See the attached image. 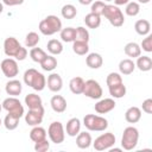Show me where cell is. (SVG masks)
Listing matches in <instances>:
<instances>
[{
  "label": "cell",
  "instance_id": "f5cc1de1",
  "mask_svg": "<svg viewBox=\"0 0 152 152\" xmlns=\"http://www.w3.org/2000/svg\"><path fill=\"white\" fill-rule=\"evenodd\" d=\"M1 125H2V121H1V119H0V126H1Z\"/></svg>",
  "mask_w": 152,
  "mask_h": 152
},
{
  "label": "cell",
  "instance_id": "30bf717a",
  "mask_svg": "<svg viewBox=\"0 0 152 152\" xmlns=\"http://www.w3.org/2000/svg\"><path fill=\"white\" fill-rule=\"evenodd\" d=\"M0 69H1L2 74L8 78H14L19 72V66H18L17 59H13L12 57L5 58L0 64Z\"/></svg>",
  "mask_w": 152,
  "mask_h": 152
},
{
  "label": "cell",
  "instance_id": "7dc6e473",
  "mask_svg": "<svg viewBox=\"0 0 152 152\" xmlns=\"http://www.w3.org/2000/svg\"><path fill=\"white\" fill-rule=\"evenodd\" d=\"M129 2V0H114L115 6H121V5H127Z\"/></svg>",
  "mask_w": 152,
  "mask_h": 152
},
{
  "label": "cell",
  "instance_id": "e575fe53",
  "mask_svg": "<svg viewBox=\"0 0 152 152\" xmlns=\"http://www.w3.org/2000/svg\"><path fill=\"white\" fill-rule=\"evenodd\" d=\"M61 14H62V17L64 19H74L76 17V14H77V10H76V7L74 5L66 4V5H64L62 7Z\"/></svg>",
  "mask_w": 152,
  "mask_h": 152
},
{
  "label": "cell",
  "instance_id": "7402d4cb",
  "mask_svg": "<svg viewBox=\"0 0 152 152\" xmlns=\"http://www.w3.org/2000/svg\"><path fill=\"white\" fill-rule=\"evenodd\" d=\"M124 51L125 53L128 56V57H132V58H137L141 55V48L138 43L135 42H129L125 45L124 48Z\"/></svg>",
  "mask_w": 152,
  "mask_h": 152
},
{
  "label": "cell",
  "instance_id": "6da1fadb",
  "mask_svg": "<svg viewBox=\"0 0 152 152\" xmlns=\"http://www.w3.org/2000/svg\"><path fill=\"white\" fill-rule=\"evenodd\" d=\"M24 83L31 88H33L34 90L37 91H42L45 86H46V78L45 76L39 72L38 70L31 68V69H27L25 72H24Z\"/></svg>",
  "mask_w": 152,
  "mask_h": 152
},
{
  "label": "cell",
  "instance_id": "8992f818",
  "mask_svg": "<svg viewBox=\"0 0 152 152\" xmlns=\"http://www.w3.org/2000/svg\"><path fill=\"white\" fill-rule=\"evenodd\" d=\"M48 135H49L51 142H53L56 145L62 144L65 139V129H64L63 124L59 121L51 122L48 128Z\"/></svg>",
  "mask_w": 152,
  "mask_h": 152
},
{
  "label": "cell",
  "instance_id": "d590c367",
  "mask_svg": "<svg viewBox=\"0 0 152 152\" xmlns=\"http://www.w3.org/2000/svg\"><path fill=\"white\" fill-rule=\"evenodd\" d=\"M48 56V53L43 50V49H40V48H32L31 49V51H30V57H31V59L33 61V62H36V63H39L40 64V62L45 58Z\"/></svg>",
  "mask_w": 152,
  "mask_h": 152
},
{
  "label": "cell",
  "instance_id": "1f68e13d",
  "mask_svg": "<svg viewBox=\"0 0 152 152\" xmlns=\"http://www.w3.org/2000/svg\"><path fill=\"white\" fill-rule=\"evenodd\" d=\"M84 23L89 28H97L101 25V17L90 12L84 17Z\"/></svg>",
  "mask_w": 152,
  "mask_h": 152
},
{
  "label": "cell",
  "instance_id": "e0dca14e",
  "mask_svg": "<svg viewBox=\"0 0 152 152\" xmlns=\"http://www.w3.org/2000/svg\"><path fill=\"white\" fill-rule=\"evenodd\" d=\"M86 64L90 69H99L103 64V58L100 53L91 52V53H88V56L86 57Z\"/></svg>",
  "mask_w": 152,
  "mask_h": 152
},
{
  "label": "cell",
  "instance_id": "816d5d0a",
  "mask_svg": "<svg viewBox=\"0 0 152 152\" xmlns=\"http://www.w3.org/2000/svg\"><path fill=\"white\" fill-rule=\"evenodd\" d=\"M1 109H2V104L0 103V112H1Z\"/></svg>",
  "mask_w": 152,
  "mask_h": 152
},
{
  "label": "cell",
  "instance_id": "f6af8a7d",
  "mask_svg": "<svg viewBox=\"0 0 152 152\" xmlns=\"http://www.w3.org/2000/svg\"><path fill=\"white\" fill-rule=\"evenodd\" d=\"M27 57V50H26V48H24V46H21L20 48V50L18 51V53L15 55V59L17 61H24L25 58Z\"/></svg>",
  "mask_w": 152,
  "mask_h": 152
},
{
  "label": "cell",
  "instance_id": "d6986e66",
  "mask_svg": "<svg viewBox=\"0 0 152 152\" xmlns=\"http://www.w3.org/2000/svg\"><path fill=\"white\" fill-rule=\"evenodd\" d=\"M81 129V121L78 118H71L68 120L65 126V132L69 137H76Z\"/></svg>",
  "mask_w": 152,
  "mask_h": 152
},
{
  "label": "cell",
  "instance_id": "d4e9b609",
  "mask_svg": "<svg viewBox=\"0 0 152 152\" xmlns=\"http://www.w3.org/2000/svg\"><path fill=\"white\" fill-rule=\"evenodd\" d=\"M83 87H84V81H83V78L80 77V76L72 77V78L70 80V82H69V88H70V90H71L72 94H76V95L82 94Z\"/></svg>",
  "mask_w": 152,
  "mask_h": 152
},
{
  "label": "cell",
  "instance_id": "cb8c5ba5",
  "mask_svg": "<svg viewBox=\"0 0 152 152\" xmlns=\"http://www.w3.org/2000/svg\"><path fill=\"white\" fill-rule=\"evenodd\" d=\"M134 69H135V63L129 58H125L119 63V71L122 75H131L134 71Z\"/></svg>",
  "mask_w": 152,
  "mask_h": 152
},
{
  "label": "cell",
  "instance_id": "ba28073f",
  "mask_svg": "<svg viewBox=\"0 0 152 152\" xmlns=\"http://www.w3.org/2000/svg\"><path fill=\"white\" fill-rule=\"evenodd\" d=\"M2 108L7 110V113L17 115L18 118H21L24 115V107L21 102L15 97V96H10L2 101Z\"/></svg>",
  "mask_w": 152,
  "mask_h": 152
},
{
  "label": "cell",
  "instance_id": "5bb4252c",
  "mask_svg": "<svg viewBox=\"0 0 152 152\" xmlns=\"http://www.w3.org/2000/svg\"><path fill=\"white\" fill-rule=\"evenodd\" d=\"M48 88L53 91V93H58L62 88H63V80L59 74L57 72H52L48 76V81H46Z\"/></svg>",
  "mask_w": 152,
  "mask_h": 152
},
{
  "label": "cell",
  "instance_id": "7bdbcfd3",
  "mask_svg": "<svg viewBox=\"0 0 152 152\" xmlns=\"http://www.w3.org/2000/svg\"><path fill=\"white\" fill-rule=\"evenodd\" d=\"M140 48H142V50L146 52H152V34L151 33L146 34V37L142 39Z\"/></svg>",
  "mask_w": 152,
  "mask_h": 152
},
{
  "label": "cell",
  "instance_id": "484cf974",
  "mask_svg": "<svg viewBox=\"0 0 152 152\" xmlns=\"http://www.w3.org/2000/svg\"><path fill=\"white\" fill-rule=\"evenodd\" d=\"M135 66L140 70V71H150L152 69V59L148 56H139L137 57V63Z\"/></svg>",
  "mask_w": 152,
  "mask_h": 152
},
{
  "label": "cell",
  "instance_id": "f1b7e54d",
  "mask_svg": "<svg viewBox=\"0 0 152 152\" xmlns=\"http://www.w3.org/2000/svg\"><path fill=\"white\" fill-rule=\"evenodd\" d=\"M61 39L65 43H71L76 39V28L74 27H64L59 31Z\"/></svg>",
  "mask_w": 152,
  "mask_h": 152
},
{
  "label": "cell",
  "instance_id": "9c48e42d",
  "mask_svg": "<svg viewBox=\"0 0 152 152\" xmlns=\"http://www.w3.org/2000/svg\"><path fill=\"white\" fill-rule=\"evenodd\" d=\"M83 95H86L87 97L89 99H93V100H99L101 99L102 94H103V90L100 86V83L95 80H88L84 82V87H83V91H82Z\"/></svg>",
  "mask_w": 152,
  "mask_h": 152
},
{
  "label": "cell",
  "instance_id": "603a6c76",
  "mask_svg": "<svg viewBox=\"0 0 152 152\" xmlns=\"http://www.w3.org/2000/svg\"><path fill=\"white\" fill-rule=\"evenodd\" d=\"M134 30H135V32H137L138 34H140V36H146V34H148L150 31H151V24H150V21L146 20V19H139V20H137L135 24H134Z\"/></svg>",
  "mask_w": 152,
  "mask_h": 152
},
{
  "label": "cell",
  "instance_id": "4dcf8cb0",
  "mask_svg": "<svg viewBox=\"0 0 152 152\" xmlns=\"http://www.w3.org/2000/svg\"><path fill=\"white\" fill-rule=\"evenodd\" d=\"M46 48H48V51L50 52V55H53V56L63 52V44L58 39H50L46 44Z\"/></svg>",
  "mask_w": 152,
  "mask_h": 152
},
{
  "label": "cell",
  "instance_id": "3957f363",
  "mask_svg": "<svg viewBox=\"0 0 152 152\" xmlns=\"http://www.w3.org/2000/svg\"><path fill=\"white\" fill-rule=\"evenodd\" d=\"M83 125L91 132H103L108 127V120L96 114H87L83 118Z\"/></svg>",
  "mask_w": 152,
  "mask_h": 152
},
{
  "label": "cell",
  "instance_id": "b9f144b4",
  "mask_svg": "<svg viewBox=\"0 0 152 152\" xmlns=\"http://www.w3.org/2000/svg\"><path fill=\"white\" fill-rule=\"evenodd\" d=\"M49 148H50V142L48 141V139H43L34 142V151L37 152H46Z\"/></svg>",
  "mask_w": 152,
  "mask_h": 152
},
{
  "label": "cell",
  "instance_id": "8fae6325",
  "mask_svg": "<svg viewBox=\"0 0 152 152\" xmlns=\"http://www.w3.org/2000/svg\"><path fill=\"white\" fill-rule=\"evenodd\" d=\"M21 45L15 37H7L4 42V52L7 57H15Z\"/></svg>",
  "mask_w": 152,
  "mask_h": 152
},
{
  "label": "cell",
  "instance_id": "8d00e7d4",
  "mask_svg": "<svg viewBox=\"0 0 152 152\" xmlns=\"http://www.w3.org/2000/svg\"><path fill=\"white\" fill-rule=\"evenodd\" d=\"M39 39H40V37H39V34L37 32H33V31L28 32L26 34V37H25V45H26V48H34V46H37V44L39 43Z\"/></svg>",
  "mask_w": 152,
  "mask_h": 152
},
{
  "label": "cell",
  "instance_id": "f35d334b",
  "mask_svg": "<svg viewBox=\"0 0 152 152\" xmlns=\"http://www.w3.org/2000/svg\"><path fill=\"white\" fill-rule=\"evenodd\" d=\"M106 83H107L108 87L122 83V77H121V75L119 72H109L107 78H106Z\"/></svg>",
  "mask_w": 152,
  "mask_h": 152
},
{
  "label": "cell",
  "instance_id": "44dd1931",
  "mask_svg": "<svg viewBox=\"0 0 152 152\" xmlns=\"http://www.w3.org/2000/svg\"><path fill=\"white\" fill-rule=\"evenodd\" d=\"M91 142H93L91 135L88 132H80L76 137V145L81 150H86V148L90 147Z\"/></svg>",
  "mask_w": 152,
  "mask_h": 152
},
{
  "label": "cell",
  "instance_id": "2e32d148",
  "mask_svg": "<svg viewBox=\"0 0 152 152\" xmlns=\"http://www.w3.org/2000/svg\"><path fill=\"white\" fill-rule=\"evenodd\" d=\"M25 104L28 107V109H44L40 96L33 93L25 96Z\"/></svg>",
  "mask_w": 152,
  "mask_h": 152
},
{
  "label": "cell",
  "instance_id": "60d3db41",
  "mask_svg": "<svg viewBox=\"0 0 152 152\" xmlns=\"http://www.w3.org/2000/svg\"><path fill=\"white\" fill-rule=\"evenodd\" d=\"M104 6H106V4L103 2V1H95V2H91V7H90V12L91 13H95V14H97V15H102V13H103V10H104Z\"/></svg>",
  "mask_w": 152,
  "mask_h": 152
},
{
  "label": "cell",
  "instance_id": "f907efd6",
  "mask_svg": "<svg viewBox=\"0 0 152 152\" xmlns=\"http://www.w3.org/2000/svg\"><path fill=\"white\" fill-rule=\"evenodd\" d=\"M2 11H4V4L0 2V13H2Z\"/></svg>",
  "mask_w": 152,
  "mask_h": 152
},
{
  "label": "cell",
  "instance_id": "4fadbf2b",
  "mask_svg": "<svg viewBox=\"0 0 152 152\" xmlns=\"http://www.w3.org/2000/svg\"><path fill=\"white\" fill-rule=\"evenodd\" d=\"M115 101L114 99H102V100H99L95 106H94V109L97 114H106V113H109L110 110H113L115 108Z\"/></svg>",
  "mask_w": 152,
  "mask_h": 152
},
{
  "label": "cell",
  "instance_id": "ab89813d",
  "mask_svg": "<svg viewBox=\"0 0 152 152\" xmlns=\"http://www.w3.org/2000/svg\"><path fill=\"white\" fill-rule=\"evenodd\" d=\"M75 40H81V42H89V31L83 27V26H78L76 27V39Z\"/></svg>",
  "mask_w": 152,
  "mask_h": 152
},
{
  "label": "cell",
  "instance_id": "ffe728a7",
  "mask_svg": "<svg viewBox=\"0 0 152 152\" xmlns=\"http://www.w3.org/2000/svg\"><path fill=\"white\" fill-rule=\"evenodd\" d=\"M125 119L129 124H137L141 119V109L139 107H135V106L129 107L125 112Z\"/></svg>",
  "mask_w": 152,
  "mask_h": 152
},
{
  "label": "cell",
  "instance_id": "83f0119b",
  "mask_svg": "<svg viewBox=\"0 0 152 152\" xmlns=\"http://www.w3.org/2000/svg\"><path fill=\"white\" fill-rule=\"evenodd\" d=\"M30 139L33 142H37V141L43 140V139H46V131H45V128L40 127L39 125L38 126H33V128L30 131Z\"/></svg>",
  "mask_w": 152,
  "mask_h": 152
},
{
  "label": "cell",
  "instance_id": "c3c4849f",
  "mask_svg": "<svg viewBox=\"0 0 152 152\" xmlns=\"http://www.w3.org/2000/svg\"><path fill=\"white\" fill-rule=\"evenodd\" d=\"M78 2H80L81 5L87 6V5H90V4L93 2V0H78Z\"/></svg>",
  "mask_w": 152,
  "mask_h": 152
},
{
  "label": "cell",
  "instance_id": "836d02e7",
  "mask_svg": "<svg viewBox=\"0 0 152 152\" xmlns=\"http://www.w3.org/2000/svg\"><path fill=\"white\" fill-rule=\"evenodd\" d=\"M19 120H20V118H18L17 115H13V114H10L8 113L5 116V119H4V126L6 127V129L13 131V129H15L18 127Z\"/></svg>",
  "mask_w": 152,
  "mask_h": 152
},
{
  "label": "cell",
  "instance_id": "681fc988",
  "mask_svg": "<svg viewBox=\"0 0 152 152\" xmlns=\"http://www.w3.org/2000/svg\"><path fill=\"white\" fill-rule=\"evenodd\" d=\"M138 1H139L140 4H148L151 0H138Z\"/></svg>",
  "mask_w": 152,
  "mask_h": 152
},
{
  "label": "cell",
  "instance_id": "bcb514c9",
  "mask_svg": "<svg viewBox=\"0 0 152 152\" xmlns=\"http://www.w3.org/2000/svg\"><path fill=\"white\" fill-rule=\"evenodd\" d=\"M23 2L24 0H2V4L7 6H18V5H21Z\"/></svg>",
  "mask_w": 152,
  "mask_h": 152
},
{
  "label": "cell",
  "instance_id": "277c9868",
  "mask_svg": "<svg viewBox=\"0 0 152 152\" xmlns=\"http://www.w3.org/2000/svg\"><path fill=\"white\" fill-rule=\"evenodd\" d=\"M102 15H104V18L109 21V24L115 27H120L125 23L122 11L115 5H106Z\"/></svg>",
  "mask_w": 152,
  "mask_h": 152
},
{
  "label": "cell",
  "instance_id": "ee69618b",
  "mask_svg": "<svg viewBox=\"0 0 152 152\" xmlns=\"http://www.w3.org/2000/svg\"><path fill=\"white\" fill-rule=\"evenodd\" d=\"M142 110L146 113V114H151L152 113V99H146L144 102H142Z\"/></svg>",
  "mask_w": 152,
  "mask_h": 152
},
{
  "label": "cell",
  "instance_id": "7a4b0ae2",
  "mask_svg": "<svg viewBox=\"0 0 152 152\" xmlns=\"http://www.w3.org/2000/svg\"><path fill=\"white\" fill-rule=\"evenodd\" d=\"M39 31L44 36H52L62 30V21L57 15L50 14L46 18H44L38 26Z\"/></svg>",
  "mask_w": 152,
  "mask_h": 152
},
{
  "label": "cell",
  "instance_id": "74e56055",
  "mask_svg": "<svg viewBox=\"0 0 152 152\" xmlns=\"http://www.w3.org/2000/svg\"><path fill=\"white\" fill-rule=\"evenodd\" d=\"M140 12V5L139 2H135V1H129L127 5H126V8H125V13L129 17H135L138 15Z\"/></svg>",
  "mask_w": 152,
  "mask_h": 152
},
{
  "label": "cell",
  "instance_id": "f546056e",
  "mask_svg": "<svg viewBox=\"0 0 152 152\" xmlns=\"http://www.w3.org/2000/svg\"><path fill=\"white\" fill-rule=\"evenodd\" d=\"M40 66L44 71H52L57 68V59L56 57H53V55H48L42 62H40Z\"/></svg>",
  "mask_w": 152,
  "mask_h": 152
},
{
  "label": "cell",
  "instance_id": "5b68a950",
  "mask_svg": "<svg viewBox=\"0 0 152 152\" xmlns=\"http://www.w3.org/2000/svg\"><path fill=\"white\" fill-rule=\"evenodd\" d=\"M138 141H139V131L133 126L126 127L124 129L122 138H121V147L126 151H131L135 148V146L138 145Z\"/></svg>",
  "mask_w": 152,
  "mask_h": 152
},
{
  "label": "cell",
  "instance_id": "d6a6232c",
  "mask_svg": "<svg viewBox=\"0 0 152 152\" xmlns=\"http://www.w3.org/2000/svg\"><path fill=\"white\" fill-rule=\"evenodd\" d=\"M72 51L78 56H84L89 51V45L87 42L81 40H74L72 42Z\"/></svg>",
  "mask_w": 152,
  "mask_h": 152
},
{
  "label": "cell",
  "instance_id": "4316f807",
  "mask_svg": "<svg viewBox=\"0 0 152 152\" xmlns=\"http://www.w3.org/2000/svg\"><path fill=\"white\" fill-rule=\"evenodd\" d=\"M109 89V94L113 99H121L126 95V86L122 83H119V84H115V86H112V87H108Z\"/></svg>",
  "mask_w": 152,
  "mask_h": 152
},
{
  "label": "cell",
  "instance_id": "9a60e30c",
  "mask_svg": "<svg viewBox=\"0 0 152 152\" xmlns=\"http://www.w3.org/2000/svg\"><path fill=\"white\" fill-rule=\"evenodd\" d=\"M50 104L56 113H64L66 109V100L62 95H53L50 100Z\"/></svg>",
  "mask_w": 152,
  "mask_h": 152
},
{
  "label": "cell",
  "instance_id": "db71d44e",
  "mask_svg": "<svg viewBox=\"0 0 152 152\" xmlns=\"http://www.w3.org/2000/svg\"><path fill=\"white\" fill-rule=\"evenodd\" d=\"M104 1H113V0H104Z\"/></svg>",
  "mask_w": 152,
  "mask_h": 152
},
{
  "label": "cell",
  "instance_id": "7c38bea8",
  "mask_svg": "<svg viewBox=\"0 0 152 152\" xmlns=\"http://www.w3.org/2000/svg\"><path fill=\"white\" fill-rule=\"evenodd\" d=\"M44 118V109H28L25 114V122L28 126H38L42 124Z\"/></svg>",
  "mask_w": 152,
  "mask_h": 152
},
{
  "label": "cell",
  "instance_id": "52a82bcc",
  "mask_svg": "<svg viewBox=\"0 0 152 152\" xmlns=\"http://www.w3.org/2000/svg\"><path fill=\"white\" fill-rule=\"evenodd\" d=\"M115 135L112 133V132H106L101 135H99L93 144L94 148L96 151H106V150H109L110 147H113L115 145Z\"/></svg>",
  "mask_w": 152,
  "mask_h": 152
},
{
  "label": "cell",
  "instance_id": "ac0fdd59",
  "mask_svg": "<svg viewBox=\"0 0 152 152\" xmlns=\"http://www.w3.org/2000/svg\"><path fill=\"white\" fill-rule=\"evenodd\" d=\"M5 90H6V93H7L8 95H11V96H18V95H20V93H21V90H23L21 82L18 81V80L12 78V80H10V81L6 83Z\"/></svg>",
  "mask_w": 152,
  "mask_h": 152
}]
</instances>
